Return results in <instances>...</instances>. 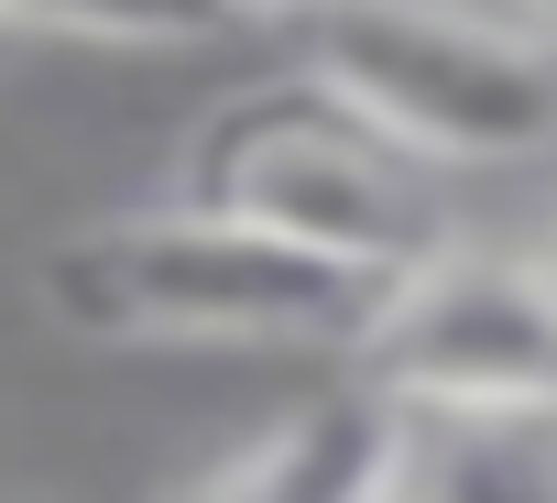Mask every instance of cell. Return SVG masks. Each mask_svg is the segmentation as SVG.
Segmentation results:
<instances>
[{"label": "cell", "mask_w": 557, "mask_h": 503, "mask_svg": "<svg viewBox=\"0 0 557 503\" xmlns=\"http://www.w3.org/2000/svg\"><path fill=\"white\" fill-rule=\"evenodd\" d=\"M45 307L88 340H230V351H307V340H361L383 307V274L307 252L219 197H164L88 219L55 241Z\"/></svg>", "instance_id": "1"}, {"label": "cell", "mask_w": 557, "mask_h": 503, "mask_svg": "<svg viewBox=\"0 0 557 503\" xmlns=\"http://www.w3.org/2000/svg\"><path fill=\"white\" fill-rule=\"evenodd\" d=\"M296 77L426 154L437 175H513L557 154V45L481 0H318Z\"/></svg>", "instance_id": "2"}, {"label": "cell", "mask_w": 557, "mask_h": 503, "mask_svg": "<svg viewBox=\"0 0 557 503\" xmlns=\"http://www.w3.org/2000/svg\"><path fill=\"white\" fill-rule=\"evenodd\" d=\"M186 197H219L262 230H285L307 252H339L361 274H416L437 252H459V219H448V186L426 154H405L394 132H372L361 110H339L329 88L285 77L240 99L208 143H197V186Z\"/></svg>", "instance_id": "3"}, {"label": "cell", "mask_w": 557, "mask_h": 503, "mask_svg": "<svg viewBox=\"0 0 557 503\" xmlns=\"http://www.w3.org/2000/svg\"><path fill=\"white\" fill-rule=\"evenodd\" d=\"M350 383L394 416H557V252H437L350 340Z\"/></svg>", "instance_id": "4"}, {"label": "cell", "mask_w": 557, "mask_h": 503, "mask_svg": "<svg viewBox=\"0 0 557 503\" xmlns=\"http://www.w3.org/2000/svg\"><path fill=\"white\" fill-rule=\"evenodd\" d=\"M394 438L405 416L383 394H329V405H296L273 416L251 449H230L186 503H383L394 492Z\"/></svg>", "instance_id": "5"}, {"label": "cell", "mask_w": 557, "mask_h": 503, "mask_svg": "<svg viewBox=\"0 0 557 503\" xmlns=\"http://www.w3.org/2000/svg\"><path fill=\"white\" fill-rule=\"evenodd\" d=\"M383 503H557V416H405Z\"/></svg>", "instance_id": "6"}, {"label": "cell", "mask_w": 557, "mask_h": 503, "mask_svg": "<svg viewBox=\"0 0 557 503\" xmlns=\"http://www.w3.org/2000/svg\"><path fill=\"white\" fill-rule=\"evenodd\" d=\"M12 23H45V34H88V45H132V56H186V45H219L230 23H251L240 0H0Z\"/></svg>", "instance_id": "7"}, {"label": "cell", "mask_w": 557, "mask_h": 503, "mask_svg": "<svg viewBox=\"0 0 557 503\" xmlns=\"http://www.w3.org/2000/svg\"><path fill=\"white\" fill-rule=\"evenodd\" d=\"M240 12H285V23H307V12H318V0H240Z\"/></svg>", "instance_id": "8"}, {"label": "cell", "mask_w": 557, "mask_h": 503, "mask_svg": "<svg viewBox=\"0 0 557 503\" xmlns=\"http://www.w3.org/2000/svg\"><path fill=\"white\" fill-rule=\"evenodd\" d=\"M524 23H535V34H546V45H557V0H524Z\"/></svg>", "instance_id": "9"}, {"label": "cell", "mask_w": 557, "mask_h": 503, "mask_svg": "<svg viewBox=\"0 0 557 503\" xmlns=\"http://www.w3.org/2000/svg\"><path fill=\"white\" fill-rule=\"evenodd\" d=\"M546 252H557V230H546Z\"/></svg>", "instance_id": "10"}, {"label": "cell", "mask_w": 557, "mask_h": 503, "mask_svg": "<svg viewBox=\"0 0 557 503\" xmlns=\"http://www.w3.org/2000/svg\"><path fill=\"white\" fill-rule=\"evenodd\" d=\"M0 23H12V12H0Z\"/></svg>", "instance_id": "11"}]
</instances>
